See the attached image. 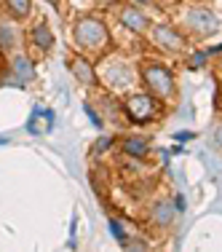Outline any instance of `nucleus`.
<instances>
[{"instance_id":"nucleus-15","label":"nucleus","mask_w":222,"mask_h":252,"mask_svg":"<svg viewBox=\"0 0 222 252\" xmlns=\"http://www.w3.org/2000/svg\"><path fill=\"white\" fill-rule=\"evenodd\" d=\"M212 148L217 153H222V124L214 126V131H212Z\"/></svg>"},{"instance_id":"nucleus-18","label":"nucleus","mask_w":222,"mask_h":252,"mask_svg":"<svg viewBox=\"0 0 222 252\" xmlns=\"http://www.w3.org/2000/svg\"><path fill=\"white\" fill-rule=\"evenodd\" d=\"M46 3H51L54 8H59V3H62V0H46Z\"/></svg>"},{"instance_id":"nucleus-6","label":"nucleus","mask_w":222,"mask_h":252,"mask_svg":"<svg viewBox=\"0 0 222 252\" xmlns=\"http://www.w3.org/2000/svg\"><path fill=\"white\" fill-rule=\"evenodd\" d=\"M99 73H102V81H105L110 89H115V92H126V89L137 81L134 67H131L126 59H121V57H115V59L107 57L105 67H102Z\"/></svg>"},{"instance_id":"nucleus-16","label":"nucleus","mask_w":222,"mask_h":252,"mask_svg":"<svg viewBox=\"0 0 222 252\" xmlns=\"http://www.w3.org/2000/svg\"><path fill=\"white\" fill-rule=\"evenodd\" d=\"M203 59H206V54H195V57L190 59V64H193V67H198V64H203Z\"/></svg>"},{"instance_id":"nucleus-14","label":"nucleus","mask_w":222,"mask_h":252,"mask_svg":"<svg viewBox=\"0 0 222 252\" xmlns=\"http://www.w3.org/2000/svg\"><path fill=\"white\" fill-rule=\"evenodd\" d=\"M16 43H19L16 27L8 25V22H0V51H14Z\"/></svg>"},{"instance_id":"nucleus-5","label":"nucleus","mask_w":222,"mask_h":252,"mask_svg":"<svg viewBox=\"0 0 222 252\" xmlns=\"http://www.w3.org/2000/svg\"><path fill=\"white\" fill-rule=\"evenodd\" d=\"M150 43L164 54H185L188 51V35L171 25H150Z\"/></svg>"},{"instance_id":"nucleus-3","label":"nucleus","mask_w":222,"mask_h":252,"mask_svg":"<svg viewBox=\"0 0 222 252\" xmlns=\"http://www.w3.org/2000/svg\"><path fill=\"white\" fill-rule=\"evenodd\" d=\"M121 107H123V116L137 126L153 124L164 116V102L153 97L150 92H129L121 99Z\"/></svg>"},{"instance_id":"nucleus-19","label":"nucleus","mask_w":222,"mask_h":252,"mask_svg":"<svg viewBox=\"0 0 222 252\" xmlns=\"http://www.w3.org/2000/svg\"><path fill=\"white\" fill-rule=\"evenodd\" d=\"M102 3H112V0H102Z\"/></svg>"},{"instance_id":"nucleus-17","label":"nucleus","mask_w":222,"mask_h":252,"mask_svg":"<svg viewBox=\"0 0 222 252\" xmlns=\"http://www.w3.org/2000/svg\"><path fill=\"white\" fill-rule=\"evenodd\" d=\"M214 70H217V81L222 83V59H220V62H217V67H214Z\"/></svg>"},{"instance_id":"nucleus-10","label":"nucleus","mask_w":222,"mask_h":252,"mask_svg":"<svg viewBox=\"0 0 222 252\" xmlns=\"http://www.w3.org/2000/svg\"><path fill=\"white\" fill-rule=\"evenodd\" d=\"M8 73L14 75V81L16 83H27V81H32L35 78V64H32V59L27 57V54H14V57L8 59Z\"/></svg>"},{"instance_id":"nucleus-11","label":"nucleus","mask_w":222,"mask_h":252,"mask_svg":"<svg viewBox=\"0 0 222 252\" xmlns=\"http://www.w3.org/2000/svg\"><path fill=\"white\" fill-rule=\"evenodd\" d=\"M121 153L129 156V158H145V156L150 153L147 137H142V134H126L123 140H121Z\"/></svg>"},{"instance_id":"nucleus-4","label":"nucleus","mask_w":222,"mask_h":252,"mask_svg":"<svg viewBox=\"0 0 222 252\" xmlns=\"http://www.w3.org/2000/svg\"><path fill=\"white\" fill-rule=\"evenodd\" d=\"M182 32L195 40H209L220 32V19L206 5H190L182 14Z\"/></svg>"},{"instance_id":"nucleus-8","label":"nucleus","mask_w":222,"mask_h":252,"mask_svg":"<svg viewBox=\"0 0 222 252\" xmlns=\"http://www.w3.org/2000/svg\"><path fill=\"white\" fill-rule=\"evenodd\" d=\"M118 22H121V27H126L129 32H137V35H145L150 30V25H153L145 11L139 5H131V3L118 8Z\"/></svg>"},{"instance_id":"nucleus-12","label":"nucleus","mask_w":222,"mask_h":252,"mask_svg":"<svg viewBox=\"0 0 222 252\" xmlns=\"http://www.w3.org/2000/svg\"><path fill=\"white\" fill-rule=\"evenodd\" d=\"M27 38H29V46H35L40 54H49V51L54 49V32H51L49 25H43V22L29 30Z\"/></svg>"},{"instance_id":"nucleus-2","label":"nucleus","mask_w":222,"mask_h":252,"mask_svg":"<svg viewBox=\"0 0 222 252\" xmlns=\"http://www.w3.org/2000/svg\"><path fill=\"white\" fill-rule=\"evenodd\" d=\"M139 78L145 83V92H150L153 97H158L161 102H174L177 99V78L166 64L161 62H142Z\"/></svg>"},{"instance_id":"nucleus-9","label":"nucleus","mask_w":222,"mask_h":252,"mask_svg":"<svg viewBox=\"0 0 222 252\" xmlns=\"http://www.w3.org/2000/svg\"><path fill=\"white\" fill-rule=\"evenodd\" d=\"M174 218H177V204L171 199H155L147 209V220L155 228H171Z\"/></svg>"},{"instance_id":"nucleus-1","label":"nucleus","mask_w":222,"mask_h":252,"mask_svg":"<svg viewBox=\"0 0 222 252\" xmlns=\"http://www.w3.org/2000/svg\"><path fill=\"white\" fill-rule=\"evenodd\" d=\"M73 40L78 46V51L88 54V57H99V54H107L110 49V30L107 25L94 14H83L73 22Z\"/></svg>"},{"instance_id":"nucleus-13","label":"nucleus","mask_w":222,"mask_h":252,"mask_svg":"<svg viewBox=\"0 0 222 252\" xmlns=\"http://www.w3.org/2000/svg\"><path fill=\"white\" fill-rule=\"evenodd\" d=\"M3 5L11 14V19H16V22H25L32 14V0H3Z\"/></svg>"},{"instance_id":"nucleus-7","label":"nucleus","mask_w":222,"mask_h":252,"mask_svg":"<svg viewBox=\"0 0 222 252\" xmlns=\"http://www.w3.org/2000/svg\"><path fill=\"white\" fill-rule=\"evenodd\" d=\"M70 73H73V78L81 86H97L99 83V75H97V64L88 59V54L83 51H75L73 57H70Z\"/></svg>"}]
</instances>
